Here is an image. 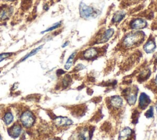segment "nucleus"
<instances>
[{
	"label": "nucleus",
	"instance_id": "nucleus-11",
	"mask_svg": "<svg viewBox=\"0 0 157 140\" xmlns=\"http://www.w3.org/2000/svg\"><path fill=\"white\" fill-rule=\"evenodd\" d=\"M91 138V131L87 128L82 129L78 134L79 140H90Z\"/></svg>",
	"mask_w": 157,
	"mask_h": 140
},
{
	"label": "nucleus",
	"instance_id": "nucleus-16",
	"mask_svg": "<svg viewBox=\"0 0 157 140\" xmlns=\"http://www.w3.org/2000/svg\"><path fill=\"white\" fill-rule=\"evenodd\" d=\"M114 32V30L113 29H109L106 31V32L105 33L104 35L103 36L101 41H100L101 42H106L107 40L109 39V38H110L112 37V36L113 35Z\"/></svg>",
	"mask_w": 157,
	"mask_h": 140
},
{
	"label": "nucleus",
	"instance_id": "nucleus-25",
	"mask_svg": "<svg viewBox=\"0 0 157 140\" xmlns=\"http://www.w3.org/2000/svg\"><path fill=\"white\" fill-rule=\"evenodd\" d=\"M155 83H156V85H157V75L156 76V78H155Z\"/></svg>",
	"mask_w": 157,
	"mask_h": 140
},
{
	"label": "nucleus",
	"instance_id": "nucleus-13",
	"mask_svg": "<svg viewBox=\"0 0 157 140\" xmlns=\"http://www.w3.org/2000/svg\"><path fill=\"white\" fill-rule=\"evenodd\" d=\"M155 43L153 41H148L144 46V49L147 53H151L155 49Z\"/></svg>",
	"mask_w": 157,
	"mask_h": 140
},
{
	"label": "nucleus",
	"instance_id": "nucleus-8",
	"mask_svg": "<svg viewBox=\"0 0 157 140\" xmlns=\"http://www.w3.org/2000/svg\"><path fill=\"white\" fill-rule=\"evenodd\" d=\"M110 105L115 108H120L123 105V99L119 96H113L110 98Z\"/></svg>",
	"mask_w": 157,
	"mask_h": 140
},
{
	"label": "nucleus",
	"instance_id": "nucleus-22",
	"mask_svg": "<svg viewBox=\"0 0 157 140\" xmlns=\"http://www.w3.org/2000/svg\"><path fill=\"white\" fill-rule=\"evenodd\" d=\"M124 16V14H121V13H119V14H116L115 16H114V17H113V20L115 21H120V20H121L123 18V17Z\"/></svg>",
	"mask_w": 157,
	"mask_h": 140
},
{
	"label": "nucleus",
	"instance_id": "nucleus-6",
	"mask_svg": "<svg viewBox=\"0 0 157 140\" xmlns=\"http://www.w3.org/2000/svg\"><path fill=\"white\" fill-rule=\"evenodd\" d=\"M151 100L150 97L145 93H142L139 97V107L142 109H145L148 104L150 103Z\"/></svg>",
	"mask_w": 157,
	"mask_h": 140
},
{
	"label": "nucleus",
	"instance_id": "nucleus-2",
	"mask_svg": "<svg viewBox=\"0 0 157 140\" xmlns=\"http://www.w3.org/2000/svg\"><path fill=\"white\" fill-rule=\"evenodd\" d=\"M13 12V8L7 5L0 7V21L8 20Z\"/></svg>",
	"mask_w": 157,
	"mask_h": 140
},
{
	"label": "nucleus",
	"instance_id": "nucleus-5",
	"mask_svg": "<svg viewBox=\"0 0 157 140\" xmlns=\"http://www.w3.org/2000/svg\"><path fill=\"white\" fill-rule=\"evenodd\" d=\"M93 13V10L89 6L82 4L80 6V14L82 17L87 18L91 17Z\"/></svg>",
	"mask_w": 157,
	"mask_h": 140
},
{
	"label": "nucleus",
	"instance_id": "nucleus-18",
	"mask_svg": "<svg viewBox=\"0 0 157 140\" xmlns=\"http://www.w3.org/2000/svg\"><path fill=\"white\" fill-rule=\"evenodd\" d=\"M136 101V95L134 93H130L127 96V102L129 105H134Z\"/></svg>",
	"mask_w": 157,
	"mask_h": 140
},
{
	"label": "nucleus",
	"instance_id": "nucleus-30",
	"mask_svg": "<svg viewBox=\"0 0 157 140\" xmlns=\"http://www.w3.org/2000/svg\"><path fill=\"white\" fill-rule=\"evenodd\" d=\"M0 140H1V136H0Z\"/></svg>",
	"mask_w": 157,
	"mask_h": 140
},
{
	"label": "nucleus",
	"instance_id": "nucleus-10",
	"mask_svg": "<svg viewBox=\"0 0 157 140\" xmlns=\"http://www.w3.org/2000/svg\"><path fill=\"white\" fill-rule=\"evenodd\" d=\"M147 23L146 21L142 19H136L131 23V27L132 29H142L145 27Z\"/></svg>",
	"mask_w": 157,
	"mask_h": 140
},
{
	"label": "nucleus",
	"instance_id": "nucleus-1",
	"mask_svg": "<svg viewBox=\"0 0 157 140\" xmlns=\"http://www.w3.org/2000/svg\"><path fill=\"white\" fill-rule=\"evenodd\" d=\"M20 121L24 126L26 128H29L34 124L35 117L31 111H26L21 115Z\"/></svg>",
	"mask_w": 157,
	"mask_h": 140
},
{
	"label": "nucleus",
	"instance_id": "nucleus-3",
	"mask_svg": "<svg viewBox=\"0 0 157 140\" xmlns=\"http://www.w3.org/2000/svg\"><path fill=\"white\" fill-rule=\"evenodd\" d=\"M139 39L140 35L138 33L131 34L125 37L124 40V44L126 47H131L136 44Z\"/></svg>",
	"mask_w": 157,
	"mask_h": 140
},
{
	"label": "nucleus",
	"instance_id": "nucleus-4",
	"mask_svg": "<svg viewBox=\"0 0 157 140\" xmlns=\"http://www.w3.org/2000/svg\"><path fill=\"white\" fill-rule=\"evenodd\" d=\"M53 120L55 125L58 126H69L73 123L72 120L65 117H57Z\"/></svg>",
	"mask_w": 157,
	"mask_h": 140
},
{
	"label": "nucleus",
	"instance_id": "nucleus-23",
	"mask_svg": "<svg viewBox=\"0 0 157 140\" xmlns=\"http://www.w3.org/2000/svg\"><path fill=\"white\" fill-rule=\"evenodd\" d=\"M31 1H32V0H22V2H23V4H25V2L29 4V3H30Z\"/></svg>",
	"mask_w": 157,
	"mask_h": 140
},
{
	"label": "nucleus",
	"instance_id": "nucleus-17",
	"mask_svg": "<svg viewBox=\"0 0 157 140\" xmlns=\"http://www.w3.org/2000/svg\"><path fill=\"white\" fill-rule=\"evenodd\" d=\"M75 55V52H73L70 56L68 58L65 65H64V68L66 69V70H68L70 69V68L71 67L72 63H73V60H74V56Z\"/></svg>",
	"mask_w": 157,
	"mask_h": 140
},
{
	"label": "nucleus",
	"instance_id": "nucleus-26",
	"mask_svg": "<svg viewBox=\"0 0 157 140\" xmlns=\"http://www.w3.org/2000/svg\"><path fill=\"white\" fill-rule=\"evenodd\" d=\"M48 140H58V139H55V138H52V139H48Z\"/></svg>",
	"mask_w": 157,
	"mask_h": 140
},
{
	"label": "nucleus",
	"instance_id": "nucleus-9",
	"mask_svg": "<svg viewBox=\"0 0 157 140\" xmlns=\"http://www.w3.org/2000/svg\"><path fill=\"white\" fill-rule=\"evenodd\" d=\"M132 133V130L129 127H125L123 129L119 134V140H127Z\"/></svg>",
	"mask_w": 157,
	"mask_h": 140
},
{
	"label": "nucleus",
	"instance_id": "nucleus-24",
	"mask_svg": "<svg viewBox=\"0 0 157 140\" xmlns=\"http://www.w3.org/2000/svg\"><path fill=\"white\" fill-rule=\"evenodd\" d=\"M68 43H69L68 42H65V43H64V44H63V45H62V47H65L66 46H67V45H68Z\"/></svg>",
	"mask_w": 157,
	"mask_h": 140
},
{
	"label": "nucleus",
	"instance_id": "nucleus-12",
	"mask_svg": "<svg viewBox=\"0 0 157 140\" xmlns=\"http://www.w3.org/2000/svg\"><path fill=\"white\" fill-rule=\"evenodd\" d=\"M97 50L94 48H90L86 50L83 53V56L86 59H91L97 55Z\"/></svg>",
	"mask_w": 157,
	"mask_h": 140
},
{
	"label": "nucleus",
	"instance_id": "nucleus-15",
	"mask_svg": "<svg viewBox=\"0 0 157 140\" xmlns=\"http://www.w3.org/2000/svg\"><path fill=\"white\" fill-rule=\"evenodd\" d=\"M13 114L10 112H7L5 114L4 117V120L6 125H10L13 122Z\"/></svg>",
	"mask_w": 157,
	"mask_h": 140
},
{
	"label": "nucleus",
	"instance_id": "nucleus-14",
	"mask_svg": "<svg viewBox=\"0 0 157 140\" xmlns=\"http://www.w3.org/2000/svg\"><path fill=\"white\" fill-rule=\"evenodd\" d=\"M42 47H43V45H40V46H39V47H37V48H36V49H34L33 50H32L29 53H28V54H26L21 60V61H23L24 60H26L27 58H29V57H31V56H33V55H34L35 54H36L39 50H40L41 49H42Z\"/></svg>",
	"mask_w": 157,
	"mask_h": 140
},
{
	"label": "nucleus",
	"instance_id": "nucleus-21",
	"mask_svg": "<svg viewBox=\"0 0 157 140\" xmlns=\"http://www.w3.org/2000/svg\"><path fill=\"white\" fill-rule=\"evenodd\" d=\"M145 115L148 118L153 117V107H150L149 108V109L145 114Z\"/></svg>",
	"mask_w": 157,
	"mask_h": 140
},
{
	"label": "nucleus",
	"instance_id": "nucleus-20",
	"mask_svg": "<svg viewBox=\"0 0 157 140\" xmlns=\"http://www.w3.org/2000/svg\"><path fill=\"white\" fill-rule=\"evenodd\" d=\"M12 53H2L0 54V62H1L2 60L7 58L8 57L12 55Z\"/></svg>",
	"mask_w": 157,
	"mask_h": 140
},
{
	"label": "nucleus",
	"instance_id": "nucleus-28",
	"mask_svg": "<svg viewBox=\"0 0 157 140\" xmlns=\"http://www.w3.org/2000/svg\"><path fill=\"white\" fill-rule=\"evenodd\" d=\"M5 1H13L14 0H5Z\"/></svg>",
	"mask_w": 157,
	"mask_h": 140
},
{
	"label": "nucleus",
	"instance_id": "nucleus-19",
	"mask_svg": "<svg viewBox=\"0 0 157 140\" xmlns=\"http://www.w3.org/2000/svg\"><path fill=\"white\" fill-rule=\"evenodd\" d=\"M60 25H61V22L56 23H55L53 26H52L51 27H50V28H47V29H45V30H44V31H42V32H41V34L44 33H46V32H48V31H53V30H54V29H55L58 28Z\"/></svg>",
	"mask_w": 157,
	"mask_h": 140
},
{
	"label": "nucleus",
	"instance_id": "nucleus-29",
	"mask_svg": "<svg viewBox=\"0 0 157 140\" xmlns=\"http://www.w3.org/2000/svg\"><path fill=\"white\" fill-rule=\"evenodd\" d=\"M156 61H157V54L156 55Z\"/></svg>",
	"mask_w": 157,
	"mask_h": 140
},
{
	"label": "nucleus",
	"instance_id": "nucleus-27",
	"mask_svg": "<svg viewBox=\"0 0 157 140\" xmlns=\"http://www.w3.org/2000/svg\"><path fill=\"white\" fill-rule=\"evenodd\" d=\"M156 112H157V104H156Z\"/></svg>",
	"mask_w": 157,
	"mask_h": 140
},
{
	"label": "nucleus",
	"instance_id": "nucleus-7",
	"mask_svg": "<svg viewBox=\"0 0 157 140\" xmlns=\"http://www.w3.org/2000/svg\"><path fill=\"white\" fill-rule=\"evenodd\" d=\"M21 131V127L18 124H14L8 130L9 134L13 138H16L19 136Z\"/></svg>",
	"mask_w": 157,
	"mask_h": 140
}]
</instances>
